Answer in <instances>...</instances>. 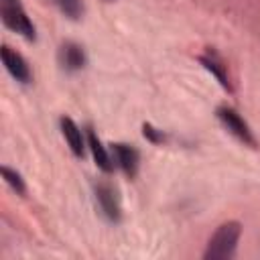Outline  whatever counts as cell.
Returning <instances> with one entry per match:
<instances>
[{
	"label": "cell",
	"mask_w": 260,
	"mask_h": 260,
	"mask_svg": "<svg viewBox=\"0 0 260 260\" xmlns=\"http://www.w3.org/2000/svg\"><path fill=\"white\" fill-rule=\"evenodd\" d=\"M242 236V225L238 221H225L221 223L213 236L207 242V248L203 252V258L207 260H225L236 254L238 242Z\"/></svg>",
	"instance_id": "6da1fadb"
},
{
	"label": "cell",
	"mask_w": 260,
	"mask_h": 260,
	"mask_svg": "<svg viewBox=\"0 0 260 260\" xmlns=\"http://www.w3.org/2000/svg\"><path fill=\"white\" fill-rule=\"evenodd\" d=\"M0 14L8 28H12L14 32L22 35L28 41L35 39V24L26 16V12L18 0H0Z\"/></svg>",
	"instance_id": "7a4b0ae2"
},
{
	"label": "cell",
	"mask_w": 260,
	"mask_h": 260,
	"mask_svg": "<svg viewBox=\"0 0 260 260\" xmlns=\"http://www.w3.org/2000/svg\"><path fill=\"white\" fill-rule=\"evenodd\" d=\"M217 116H219L221 124L228 128V132H232L238 140H242L244 144H250V146L256 144L250 126L246 124V120H244L234 108H219V110H217Z\"/></svg>",
	"instance_id": "3957f363"
},
{
	"label": "cell",
	"mask_w": 260,
	"mask_h": 260,
	"mask_svg": "<svg viewBox=\"0 0 260 260\" xmlns=\"http://www.w3.org/2000/svg\"><path fill=\"white\" fill-rule=\"evenodd\" d=\"M0 57H2V63L6 67V71L20 83H30L32 79V73H30V67L28 63L24 61V57L20 53H16L12 47L4 45L2 51H0Z\"/></svg>",
	"instance_id": "277c9868"
},
{
	"label": "cell",
	"mask_w": 260,
	"mask_h": 260,
	"mask_svg": "<svg viewBox=\"0 0 260 260\" xmlns=\"http://www.w3.org/2000/svg\"><path fill=\"white\" fill-rule=\"evenodd\" d=\"M59 124H61V132H63V136H65V140H67L71 152L81 158L83 152H85V144H87V142H85V136H83V132H81V128H79L71 118H67V116H63Z\"/></svg>",
	"instance_id": "5b68a950"
},
{
	"label": "cell",
	"mask_w": 260,
	"mask_h": 260,
	"mask_svg": "<svg viewBox=\"0 0 260 260\" xmlns=\"http://www.w3.org/2000/svg\"><path fill=\"white\" fill-rule=\"evenodd\" d=\"M112 150H114V158H116V162L120 165V169H122L126 175L134 177V175H136V169H138V152H136L132 146L122 144V142L114 144Z\"/></svg>",
	"instance_id": "8992f818"
},
{
	"label": "cell",
	"mask_w": 260,
	"mask_h": 260,
	"mask_svg": "<svg viewBox=\"0 0 260 260\" xmlns=\"http://www.w3.org/2000/svg\"><path fill=\"white\" fill-rule=\"evenodd\" d=\"M87 146H89V150H91V154H93L95 165H98V167H100L104 173H112L114 162H112V158H110L108 150L104 148L102 140L95 136V132H93L91 128H87Z\"/></svg>",
	"instance_id": "52a82bcc"
},
{
	"label": "cell",
	"mask_w": 260,
	"mask_h": 260,
	"mask_svg": "<svg viewBox=\"0 0 260 260\" xmlns=\"http://www.w3.org/2000/svg\"><path fill=\"white\" fill-rule=\"evenodd\" d=\"M95 197L100 201V207L104 209V213L110 217V219H118L120 217V207H118V201L114 197V189L110 185H98L95 187Z\"/></svg>",
	"instance_id": "ba28073f"
},
{
	"label": "cell",
	"mask_w": 260,
	"mask_h": 260,
	"mask_svg": "<svg viewBox=\"0 0 260 260\" xmlns=\"http://www.w3.org/2000/svg\"><path fill=\"white\" fill-rule=\"evenodd\" d=\"M61 63L67 69H81L83 63H85V57H83L81 47L75 45V43H65L61 47Z\"/></svg>",
	"instance_id": "9c48e42d"
},
{
	"label": "cell",
	"mask_w": 260,
	"mask_h": 260,
	"mask_svg": "<svg viewBox=\"0 0 260 260\" xmlns=\"http://www.w3.org/2000/svg\"><path fill=\"white\" fill-rule=\"evenodd\" d=\"M201 63L205 65V69H209V71L217 77V81L221 83L223 89L232 91V83H230V77H228V73H225V67H223L213 55H203V57H201Z\"/></svg>",
	"instance_id": "30bf717a"
},
{
	"label": "cell",
	"mask_w": 260,
	"mask_h": 260,
	"mask_svg": "<svg viewBox=\"0 0 260 260\" xmlns=\"http://www.w3.org/2000/svg\"><path fill=\"white\" fill-rule=\"evenodd\" d=\"M55 2V6L67 16V18H71V20H77V18H81V14H83V2L81 0H53Z\"/></svg>",
	"instance_id": "8fae6325"
},
{
	"label": "cell",
	"mask_w": 260,
	"mask_h": 260,
	"mask_svg": "<svg viewBox=\"0 0 260 260\" xmlns=\"http://www.w3.org/2000/svg\"><path fill=\"white\" fill-rule=\"evenodd\" d=\"M2 177H4V181H6L18 195H24V193H26L24 181H22V177H20L16 171H12V169H8V167H2Z\"/></svg>",
	"instance_id": "7c38bea8"
}]
</instances>
